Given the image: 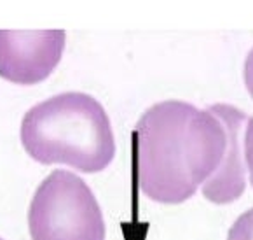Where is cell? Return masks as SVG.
<instances>
[{
    "label": "cell",
    "instance_id": "cell-5",
    "mask_svg": "<svg viewBox=\"0 0 253 240\" xmlns=\"http://www.w3.org/2000/svg\"><path fill=\"white\" fill-rule=\"evenodd\" d=\"M210 109L223 121L229 133V147L220 169L203 184V196L216 205L232 203L246 189V169L245 160V128L248 116L245 111L229 104H213Z\"/></svg>",
    "mask_w": 253,
    "mask_h": 240
},
{
    "label": "cell",
    "instance_id": "cell-8",
    "mask_svg": "<svg viewBox=\"0 0 253 240\" xmlns=\"http://www.w3.org/2000/svg\"><path fill=\"white\" fill-rule=\"evenodd\" d=\"M243 77H245V86L248 93L253 98V48L248 53V57L245 60V67H243Z\"/></svg>",
    "mask_w": 253,
    "mask_h": 240
},
{
    "label": "cell",
    "instance_id": "cell-9",
    "mask_svg": "<svg viewBox=\"0 0 253 240\" xmlns=\"http://www.w3.org/2000/svg\"><path fill=\"white\" fill-rule=\"evenodd\" d=\"M0 240H4V239H2V237H0Z\"/></svg>",
    "mask_w": 253,
    "mask_h": 240
},
{
    "label": "cell",
    "instance_id": "cell-3",
    "mask_svg": "<svg viewBox=\"0 0 253 240\" xmlns=\"http://www.w3.org/2000/svg\"><path fill=\"white\" fill-rule=\"evenodd\" d=\"M32 240H105L101 207L86 180L52 170L35 189L28 209Z\"/></svg>",
    "mask_w": 253,
    "mask_h": 240
},
{
    "label": "cell",
    "instance_id": "cell-7",
    "mask_svg": "<svg viewBox=\"0 0 253 240\" xmlns=\"http://www.w3.org/2000/svg\"><path fill=\"white\" fill-rule=\"evenodd\" d=\"M245 160L248 169L250 182L253 186V116L248 118V123L245 128Z\"/></svg>",
    "mask_w": 253,
    "mask_h": 240
},
{
    "label": "cell",
    "instance_id": "cell-6",
    "mask_svg": "<svg viewBox=\"0 0 253 240\" xmlns=\"http://www.w3.org/2000/svg\"><path fill=\"white\" fill-rule=\"evenodd\" d=\"M227 240H253V207L236 219L229 230Z\"/></svg>",
    "mask_w": 253,
    "mask_h": 240
},
{
    "label": "cell",
    "instance_id": "cell-4",
    "mask_svg": "<svg viewBox=\"0 0 253 240\" xmlns=\"http://www.w3.org/2000/svg\"><path fill=\"white\" fill-rule=\"evenodd\" d=\"M63 28L2 30L0 28V77L16 84L44 81L58 67L65 51Z\"/></svg>",
    "mask_w": 253,
    "mask_h": 240
},
{
    "label": "cell",
    "instance_id": "cell-2",
    "mask_svg": "<svg viewBox=\"0 0 253 240\" xmlns=\"http://www.w3.org/2000/svg\"><path fill=\"white\" fill-rule=\"evenodd\" d=\"M23 147L41 163H65L101 172L116 156V139L105 107L82 91H65L26 111L19 130Z\"/></svg>",
    "mask_w": 253,
    "mask_h": 240
},
{
    "label": "cell",
    "instance_id": "cell-1",
    "mask_svg": "<svg viewBox=\"0 0 253 240\" xmlns=\"http://www.w3.org/2000/svg\"><path fill=\"white\" fill-rule=\"evenodd\" d=\"M227 147V128L210 107L159 102L133 130L134 176L147 198L176 205L192 198L220 169Z\"/></svg>",
    "mask_w": 253,
    "mask_h": 240
}]
</instances>
